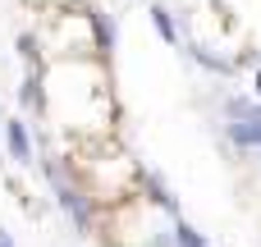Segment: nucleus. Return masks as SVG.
I'll return each mask as SVG.
<instances>
[{"instance_id":"20e7f679","label":"nucleus","mask_w":261,"mask_h":247,"mask_svg":"<svg viewBox=\"0 0 261 247\" xmlns=\"http://www.w3.org/2000/svg\"><path fill=\"white\" fill-rule=\"evenodd\" d=\"M138 183H142V193H147V202H151V206H161L165 215H174V220H179V202H174L170 183H165L156 170H138Z\"/></svg>"},{"instance_id":"f03ea898","label":"nucleus","mask_w":261,"mask_h":247,"mask_svg":"<svg viewBox=\"0 0 261 247\" xmlns=\"http://www.w3.org/2000/svg\"><path fill=\"white\" fill-rule=\"evenodd\" d=\"M225 133H229L234 147L257 151L261 147V101H239V96H229V101H225Z\"/></svg>"},{"instance_id":"6e6552de","label":"nucleus","mask_w":261,"mask_h":247,"mask_svg":"<svg viewBox=\"0 0 261 247\" xmlns=\"http://www.w3.org/2000/svg\"><path fill=\"white\" fill-rule=\"evenodd\" d=\"M188 55L202 64V69H211V73H234V60H225V55H216V50H206L202 41H193L188 46Z\"/></svg>"},{"instance_id":"423d86ee","label":"nucleus","mask_w":261,"mask_h":247,"mask_svg":"<svg viewBox=\"0 0 261 247\" xmlns=\"http://www.w3.org/2000/svg\"><path fill=\"white\" fill-rule=\"evenodd\" d=\"M147 18H151V28H156V37H161L165 46H179V23H174V14H170L161 0L147 9Z\"/></svg>"},{"instance_id":"39448f33","label":"nucleus","mask_w":261,"mask_h":247,"mask_svg":"<svg viewBox=\"0 0 261 247\" xmlns=\"http://www.w3.org/2000/svg\"><path fill=\"white\" fill-rule=\"evenodd\" d=\"M87 28H92L96 50H115V18L106 9H87Z\"/></svg>"},{"instance_id":"0eeeda50","label":"nucleus","mask_w":261,"mask_h":247,"mask_svg":"<svg viewBox=\"0 0 261 247\" xmlns=\"http://www.w3.org/2000/svg\"><path fill=\"white\" fill-rule=\"evenodd\" d=\"M18 105L28 115H41L46 110V92H41V73H23V87H18Z\"/></svg>"},{"instance_id":"9d476101","label":"nucleus","mask_w":261,"mask_h":247,"mask_svg":"<svg viewBox=\"0 0 261 247\" xmlns=\"http://www.w3.org/2000/svg\"><path fill=\"white\" fill-rule=\"evenodd\" d=\"M18 55H23L28 73H41V50H37V37H32V32H23V37H18Z\"/></svg>"},{"instance_id":"7ed1b4c3","label":"nucleus","mask_w":261,"mask_h":247,"mask_svg":"<svg viewBox=\"0 0 261 247\" xmlns=\"http://www.w3.org/2000/svg\"><path fill=\"white\" fill-rule=\"evenodd\" d=\"M5 151H9V160L14 165H32L37 160V147H32V128H28V119H5Z\"/></svg>"},{"instance_id":"1a4fd4ad","label":"nucleus","mask_w":261,"mask_h":247,"mask_svg":"<svg viewBox=\"0 0 261 247\" xmlns=\"http://www.w3.org/2000/svg\"><path fill=\"white\" fill-rule=\"evenodd\" d=\"M170 243H174V247H211V243H206V234H202L197 225H188V220H174Z\"/></svg>"},{"instance_id":"9b49d317","label":"nucleus","mask_w":261,"mask_h":247,"mask_svg":"<svg viewBox=\"0 0 261 247\" xmlns=\"http://www.w3.org/2000/svg\"><path fill=\"white\" fill-rule=\"evenodd\" d=\"M0 247H18V243H14V234H9V229H0Z\"/></svg>"},{"instance_id":"f8f14e48","label":"nucleus","mask_w":261,"mask_h":247,"mask_svg":"<svg viewBox=\"0 0 261 247\" xmlns=\"http://www.w3.org/2000/svg\"><path fill=\"white\" fill-rule=\"evenodd\" d=\"M252 87H257V96H261V69H257V78H252Z\"/></svg>"},{"instance_id":"f257e3e1","label":"nucleus","mask_w":261,"mask_h":247,"mask_svg":"<svg viewBox=\"0 0 261 247\" xmlns=\"http://www.w3.org/2000/svg\"><path fill=\"white\" fill-rule=\"evenodd\" d=\"M41 170H46V183H50V193H55L60 211L69 215V225H73L78 234H87V229H92V220H96V211H92V197H87V193L73 183L69 165H64L60 156H46V160H41Z\"/></svg>"}]
</instances>
